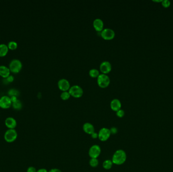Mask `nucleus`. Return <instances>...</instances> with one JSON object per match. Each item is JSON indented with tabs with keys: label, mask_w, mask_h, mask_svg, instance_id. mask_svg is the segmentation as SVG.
<instances>
[{
	"label": "nucleus",
	"mask_w": 173,
	"mask_h": 172,
	"mask_svg": "<svg viewBox=\"0 0 173 172\" xmlns=\"http://www.w3.org/2000/svg\"><path fill=\"white\" fill-rule=\"evenodd\" d=\"M48 172H62L58 168H52Z\"/></svg>",
	"instance_id": "31"
},
{
	"label": "nucleus",
	"mask_w": 173,
	"mask_h": 172,
	"mask_svg": "<svg viewBox=\"0 0 173 172\" xmlns=\"http://www.w3.org/2000/svg\"><path fill=\"white\" fill-rule=\"evenodd\" d=\"M117 115L119 118H122L125 115V112L122 109H120L117 112Z\"/></svg>",
	"instance_id": "26"
},
{
	"label": "nucleus",
	"mask_w": 173,
	"mask_h": 172,
	"mask_svg": "<svg viewBox=\"0 0 173 172\" xmlns=\"http://www.w3.org/2000/svg\"><path fill=\"white\" fill-rule=\"evenodd\" d=\"M58 86L60 90L64 91L69 90L70 87V85L68 79L65 78H62L60 79L58 82Z\"/></svg>",
	"instance_id": "10"
},
{
	"label": "nucleus",
	"mask_w": 173,
	"mask_h": 172,
	"mask_svg": "<svg viewBox=\"0 0 173 172\" xmlns=\"http://www.w3.org/2000/svg\"><path fill=\"white\" fill-rule=\"evenodd\" d=\"M162 4L164 7L167 8L171 5V2L169 0H163L162 2Z\"/></svg>",
	"instance_id": "25"
},
{
	"label": "nucleus",
	"mask_w": 173,
	"mask_h": 172,
	"mask_svg": "<svg viewBox=\"0 0 173 172\" xmlns=\"http://www.w3.org/2000/svg\"><path fill=\"white\" fill-rule=\"evenodd\" d=\"M112 69V65L110 62L108 61H104L101 63L100 65V69L103 74H107L109 73Z\"/></svg>",
	"instance_id": "11"
},
{
	"label": "nucleus",
	"mask_w": 173,
	"mask_h": 172,
	"mask_svg": "<svg viewBox=\"0 0 173 172\" xmlns=\"http://www.w3.org/2000/svg\"><path fill=\"white\" fill-rule=\"evenodd\" d=\"M93 26L97 31H102L104 27V22L100 18H96L93 21Z\"/></svg>",
	"instance_id": "13"
},
{
	"label": "nucleus",
	"mask_w": 173,
	"mask_h": 172,
	"mask_svg": "<svg viewBox=\"0 0 173 172\" xmlns=\"http://www.w3.org/2000/svg\"><path fill=\"white\" fill-rule=\"evenodd\" d=\"M17 43L16 42H15L14 40H11L8 42V47H9V49L10 50H15L17 47Z\"/></svg>",
	"instance_id": "21"
},
{
	"label": "nucleus",
	"mask_w": 173,
	"mask_h": 172,
	"mask_svg": "<svg viewBox=\"0 0 173 172\" xmlns=\"http://www.w3.org/2000/svg\"><path fill=\"white\" fill-rule=\"evenodd\" d=\"M91 137L93 139H96L97 138H98V134L97 133L94 132L92 134H91Z\"/></svg>",
	"instance_id": "30"
},
{
	"label": "nucleus",
	"mask_w": 173,
	"mask_h": 172,
	"mask_svg": "<svg viewBox=\"0 0 173 172\" xmlns=\"http://www.w3.org/2000/svg\"><path fill=\"white\" fill-rule=\"evenodd\" d=\"M36 172H48L46 168H42L39 169L36 171Z\"/></svg>",
	"instance_id": "33"
},
{
	"label": "nucleus",
	"mask_w": 173,
	"mask_h": 172,
	"mask_svg": "<svg viewBox=\"0 0 173 172\" xmlns=\"http://www.w3.org/2000/svg\"><path fill=\"white\" fill-rule=\"evenodd\" d=\"M12 105L14 109L15 110H20L22 108V104L20 100H17L13 102L12 103Z\"/></svg>",
	"instance_id": "19"
},
{
	"label": "nucleus",
	"mask_w": 173,
	"mask_h": 172,
	"mask_svg": "<svg viewBox=\"0 0 173 172\" xmlns=\"http://www.w3.org/2000/svg\"><path fill=\"white\" fill-rule=\"evenodd\" d=\"M12 103L10 97L3 96L0 98V107L2 109H8L11 107Z\"/></svg>",
	"instance_id": "8"
},
{
	"label": "nucleus",
	"mask_w": 173,
	"mask_h": 172,
	"mask_svg": "<svg viewBox=\"0 0 173 172\" xmlns=\"http://www.w3.org/2000/svg\"><path fill=\"white\" fill-rule=\"evenodd\" d=\"M8 93L9 96H17V95L19 94V91L17 89L14 88H11L9 89Z\"/></svg>",
	"instance_id": "24"
},
{
	"label": "nucleus",
	"mask_w": 173,
	"mask_h": 172,
	"mask_svg": "<svg viewBox=\"0 0 173 172\" xmlns=\"http://www.w3.org/2000/svg\"><path fill=\"white\" fill-rule=\"evenodd\" d=\"M122 107V103L120 100L117 98H114L112 100L110 103V107L111 109L114 111L117 112V110H120Z\"/></svg>",
	"instance_id": "14"
},
{
	"label": "nucleus",
	"mask_w": 173,
	"mask_h": 172,
	"mask_svg": "<svg viewBox=\"0 0 173 172\" xmlns=\"http://www.w3.org/2000/svg\"><path fill=\"white\" fill-rule=\"evenodd\" d=\"M70 94L69 93V91H64L60 94V97L62 100H68L70 98Z\"/></svg>",
	"instance_id": "22"
},
{
	"label": "nucleus",
	"mask_w": 173,
	"mask_h": 172,
	"mask_svg": "<svg viewBox=\"0 0 173 172\" xmlns=\"http://www.w3.org/2000/svg\"><path fill=\"white\" fill-rule=\"evenodd\" d=\"M69 93L70 96L75 98H80L83 94L84 91L82 87L78 85L71 86L69 89Z\"/></svg>",
	"instance_id": "5"
},
{
	"label": "nucleus",
	"mask_w": 173,
	"mask_h": 172,
	"mask_svg": "<svg viewBox=\"0 0 173 172\" xmlns=\"http://www.w3.org/2000/svg\"><path fill=\"white\" fill-rule=\"evenodd\" d=\"M6 81H7V82H13L14 80V77L13 75H10L9 76H8L7 78H5Z\"/></svg>",
	"instance_id": "27"
},
{
	"label": "nucleus",
	"mask_w": 173,
	"mask_h": 172,
	"mask_svg": "<svg viewBox=\"0 0 173 172\" xmlns=\"http://www.w3.org/2000/svg\"><path fill=\"white\" fill-rule=\"evenodd\" d=\"M89 73L90 76L92 77H93V78L97 77L99 75V74H100L98 70L95 69V68H93V69H91L89 71Z\"/></svg>",
	"instance_id": "20"
},
{
	"label": "nucleus",
	"mask_w": 173,
	"mask_h": 172,
	"mask_svg": "<svg viewBox=\"0 0 173 172\" xmlns=\"http://www.w3.org/2000/svg\"><path fill=\"white\" fill-rule=\"evenodd\" d=\"M112 165H113V163H112V161L109 160V159H107L103 162V167L106 170H109L112 168Z\"/></svg>",
	"instance_id": "18"
},
{
	"label": "nucleus",
	"mask_w": 173,
	"mask_h": 172,
	"mask_svg": "<svg viewBox=\"0 0 173 172\" xmlns=\"http://www.w3.org/2000/svg\"><path fill=\"white\" fill-rule=\"evenodd\" d=\"M36 168L35 167H29L27 169V172H36Z\"/></svg>",
	"instance_id": "29"
},
{
	"label": "nucleus",
	"mask_w": 173,
	"mask_h": 172,
	"mask_svg": "<svg viewBox=\"0 0 173 172\" xmlns=\"http://www.w3.org/2000/svg\"><path fill=\"white\" fill-rule=\"evenodd\" d=\"M5 124L8 129H15L17 126V121L13 117H8L5 121Z\"/></svg>",
	"instance_id": "12"
},
{
	"label": "nucleus",
	"mask_w": 173,
	"mask_h": 172,
	"mask_svg": "<svg viewBox=\"0 0 173 172\" xmlns=\"http://www.w3.org/2000/svg\"><path fill=\"white\" fill-rule=\"evenodd\" d=\"M18 134L15 129H8L4 134V139L8 143H12L17 139Z\"/></svg>",
	"instance_id": "2"
},
{
	"label": "nucleus",
	"mask_w": 173,
	"mask_h": 172,
	"mask_svg": "<svg viewBox=\"0 0 173 172\" xmlns=\"http://www.w3.org/2000/svg\"><path fill=\"white\" fill-rule=\"evenodd\" d=\"M127 159L126 152L122 149L117 150L113 154L112 161L115 165H121L125 163Z\"/></svg>",
	"instance_id": "1"
},
{
	"label": "nucleus",
	"mask_w": 173,
	"mask_h": 172,
	"mask_svg": "<svg viewBox=\"0 0 173 172\" xmlns=\"http://www.w3.org/2000/svg\"><path fill=\"white\" fill-rule=\"evenodd\" d=\"M10 72L9 68L6 66L0 65V75L3 78H7L10 75Z\"/></svg>",
	"instance_id": "16"
},
{
	"label": "nucleus",
	"mask_w": 173,
	"mask_h": 172,
	"mask_svg": "<svg viewBox=\"0 0 173 172\" xmlns=\"http://www.w3.org/2000/svg\"><path fill=\"white\" fill-rule=\"evenodd\" d=\"M115 32L113 29L109 28H106L103 29L101 33V36L102 38L105 40H112L114 38L115 36Z\"/></svg>",
	"instance_id": "7"
},
{
	"label": "nucleus",
	"mask_w": 173,
	"mask_h": 172,
	"mask_svg": "<svg viewBox=\"0 0 173 172\" xmlns=\"http://www.w3.org/2000/svg\"><path fill=\"white\" fill-rule=\"evenodd\" d=\"M89 164L93 168L97 167L99 164L98 160L97 159H91L90 160Z\"/></svg>",
	"instance_id": "23"
},
{
	"label": "nucleus",
	"mask_w": 173,
	"mask_h": 172,
	"mask_svg": "<svg viewBox=\"0 0 173 172\" xmlns=\"http://www.w3.org/2000/svg\"><path fill=\"white\" fill-rule=\"evenodd\" d=\"M83 128L84 132L88 134L91 135L95 132V128L94 126L90 123H85L83 125Z\"/></svg>",
	"instance_id": "15"
},
{
	"label": "nucleus",
	"mask_w": 173,
	"mask_h": 172,
	"mask_svg": "<svg viewBox=\"0 0 173 172\" xmlns=\"http://www.w3.org/2000/svg\"><path fill=\"white\" fill-rule=\"evenodd\" d=\"M10 98H11V101H12V103H13V102H15V101H16V100H18V99H17V96H10Z\"/></svg>",
	"instance_id": "32"
},
{
	"label": "nucleus",
	"mask_w": 173,
	"mask_h": 172,
	"mask_svg": "<svg viewBox=\"0 0 173 172\" xmlns=\"http://www.w3.org/2000/svg\"><path fill=\"white\" fill-rule=\"evenodd\" d=\"M110 131L111 134H117V129L116 127H112V128L110 129Z\"/></svg>",
	"instance_id": "28"
},
{
	"label": "nucleus",
	"mask_w": 173,
	"mask_h": 172,
	"mask_svg": "<svg viewBox=\"0 0 173 172\" xmlns=\"http://www.w3.org/2000/svg\"><path fill=\"white\" fill-rule=\"evenodd\" d=\"M110 80L109 76L106 74H100L97 77V83L100 87L105 88L109 85Z\"/></svg>",
	"instance_id": "4"
},
{
	"label": "nucleus",
	"mask_w": 173,
	"mask_h": 172,
	"mask_svg": "<svg viewBox=\"0 0 173 172\" xmlns=\"http://www.w3.org/2000/svg\"><path fill=\"white\" fill-rule=\"evenodd\" d=\"M9 66L10 71L13 73H18L22 69V62L18 59H14L10 62Z\"/></svg>",
	"instance_id": "3"
},
{
	"label": "nucleus",
	"mask_w": 173,
	"mask_h": 172,
	"mask_svg": "<svg viewBox=\"0 0 173 172\" xmlns=\"http://www.w3.org/2000/svg\"><path fill=\"white\" fill-rule=\"evenodd\" d=\"M111 135L110 129L106 128L101 129L98 133V138L100 141H106L109 139Z\"/></svg>",
	"instance_id": "6"
},
{
	"label": "nucleus",
	"mask_w": 173,
	"mask_h": 172,
	"mask_svg": "<svg viewBox=\"0 0 173 172\" xmlns=\"http://www.w3.org/2000/svg\"><path fill=\"white\" fill-rule=\"evenodd\" d=\"M9 51V47L7 45L5 44H0V57L6 56Z\"/></svg>",
	"instance_id": "17"
},
{
	"label": "nucleus",
	"mask_w": 173,
	"mask_h": 172,
	"mask_svg": "<svg viewBox=\"0 0 173 172\" xmlns=\"http://www.w3.org/2000/svg\"><path fill=\"white\" fill-rule=\"evenodd\" d=\"M101 154L100 147L98 145H94L89 150V155L91 159H97Z\"/></svg>",
	"instance_id": "9"
}]
</instances>
